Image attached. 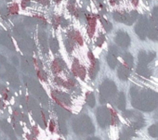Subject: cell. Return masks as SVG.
Wrapping results in <instances>:
<instances>
[{"label":"cell","instance_id":"obj_1","mask_svg":"<svg viewBox=\"0 0 158 140\" xmlns=\"http://www.w3.org/2000/svg\"><path fill=\"white\" fill-rule=\"evenodd\" d=\"M132 105L139 110H152L158 106V95L152 91L139 93L135 87L131 88Z\"/></svg>","mask_w":158,"mask_h":140},{"label":"cell","instance_id":"obj_2","mask_svg":"<svg viewBox=\"0 0 158 140\" xmlns=\"http://www.w3.org/2000/svg\"><path fill=\"white\" fill-rule=\"evenodd\" d=\"M73 130L76 133H93L94 127L92 125L91 120L88 116H82L73 121Z\"/></svg>","mask_w":158,"mask_h":140},{"label":"cell","instance_id":"obj_3","mask_svg":"<svg viewBox=\"0 0 158 140\" xmlns=\"http://www.w3.org/2000/svg\"><path fill=\"white\" fill-rule=\"evenodd\" d=\"M100 90H101V99H102L101 101L104 102L115 94L116 86L114 82L110 80H106L102 84Z\"/></svg>","mask_w":158,"mask_h":140},{"label":"cell","instance_id":"obj_4","mask_svg":"<svg viewBox=\"0 0 158 140\" xmlns=\"http://www.w3.org/2000/svg\"><path fill=\"white\" fill-rule=\"evenodd\" d=\"M97 120L102 127L107 126L112 121V115L110 113V110L106 108L99 109V110L97 111Z\"/></svg>","mask_w":158,"mask_h":140},{"label":"cell","instance_id":"obj_5","mask_svg":"<svg viewBox=\"0 0 158 140\" xmlns=\"http://www.w3.org/2000/svg\"><path fill=\"white\" fill-rule=\"evenodd\" d=\"M148 22L149 21L145 17H140L138 24L135 27V32L139 35V37L142 40L145 39V36L147 34V30H148Z\"/></svg>","mask_w":158,"mask_h":140},{"label":"cell","instance_id":"obj_6","mask_svg":"<svg viewBox=\"0 0 158 140\" xmlns=\"http://www.w3.org/2000/svg\"><path fill=\"white\" fill-rule=\"evenodd\" d=\"M115 42L117 43V45H119L122 47H127L130 44V38L129 35L122 31L117 32L116 36H115Z\"/></svg>","mask_w":158,"mask_h":140},{"label":"cell","instance_id":"obj_7","mask_svg":"<svg viewBox=\"0 0 158 140\" xmlns=\"http://www.w3.org/2000/svg\"><path fill=\"white\" fill-rule=\"evenodd\" d=\"M154 58H155V53L152 51H149V52L140 51L139 54V64L147 66V64L151 62Z\"/></svg>","mask_w":158,"mask_h":140},{"label":"cell","instance_id":"obj_8","mask_svg":"<svg viewBox=\"0 0 158 140\" xmlns=\"http://www.w3.org/2000/svg\"><path fill=\"white\" fill-rule=\"evenodd\" d=\"M0 44L9 47L10 49H14V45L12 43L11 37L7 32H1L0 33Z\"/></svg>","mask_w":158,"mask_h":140},{"label":"cell","instance_id":"obj_9","mask_svg":"<svg viewBox=\"0 0 158 140\" xmlns=\"http://www.w3.org/2000/svg\"><path fill=\"white\" fill-rule=\"evenodd\" d=\"M73 72L76 76H79L81 79H85L86 76V71H85V68L79 65L78 60L74 59L73 61Z\"/></svg>","mask_w":158,"mask_h":140},{"label":"cell","instance_id":"obj_10","mask_svg":"<svg viewBox=\"0 0 158 140\" xmlns=\"http://www.w3.org/2000/svg\"><path fill=\"white\" fill-rule=\"evenodd\" d=\"M147 34L150 39L152 40H158V33H157V28L155 23L152 21H150L148 22V30H147Z\"/></svg>","mask_w":158,"mask_h":140},{"label":"cell","instance_id":"obj_11","mask_svg":"<svg viewBox=\"0 0 158 140\" xmlns=\"http://www.w3.org/2000/svg\"><path fill=\"white\" fill-rule=\"evenodd\" d=\"M130 74V69L126 65H121L118 68V77L121 80H127Z\"/></svg>","mask_w":158,"mask_h":140},{"label":"cell","instance_id":"obj_12","mask_svg":"<svg viewBox=\"0 0 158 140\" xmlns=\"http://www.w3.org/2000/svg\"><path fill=\"white\" fill-rule=\"evenodd\" d=\"M67 35L69 36V38H71L73 41L76 42L77 44H79V45H83L84 41H83V38H82L81 34H79V32L73 31H73L68 32V33H67Z\"/></svg>","mask_w":158,"mask_h":140},{"label":"cell","instance_id":"obj_13","mask_svg":"<svg viewBox=\"0 0 158 140\" xmlns=\"http://www.w3.org/2000/svg\"><path fill=\"white\" fill-rule=\"evenodd\" d=\"M88 22H89V27H88V34L89 37H92L95 32V26H96V18L95 16H89L88 17Z\"/></svg>","mask_w":158,"mask_h":140},{"label":"cell","instance_id":"obj_14","mask_svg":"<svg viewBox=\"0 0 158 140\" xmlns=\"http://www.w3.org/2000/svg\"><path fill=\"white\" fill-rule=\"evenodd\" d=\"M99 60L98 59H92V65L89 69V76L91 79H94L99 72Z\"/></svg>","mask_w":158,"mask_h":140},{"label":"cell","instance_id":"obj_15","mask_svg":"<svg viewBox=\"0 0 158 140\" xmlns=\"http://www.w3.org/2000/svg\"><path fill=\"white\" fill-rule=\"evenodd\" d=\"M135 134L134 133V130L132 128H127L125 127L123 129V132L120 135V140H130L131 137Z\"/></svg>","mask_w":158,"mask_h":140},{"label":"cell","instance_id":"obj_16","mask_svg":"<svg viewBox=\"0 0 158 140\" xmlns=\"http://www.w3.org/2000/svg\"><path fill=\"white\" fill-rule=\"evenodd\" d=\"M38 39L40 42V45L42 46V49L44 50V52H47L48 49V39H47V35L44 32H40L38 34Z\"/></svg>","mask_w":158,"mask_h":140},{"label":"cell","instance_id":"obj_17","mask_svg":"<svg viewBox=\"0 0 158 140\" xmlns=\"http://www.w3.org/2000/svg\"><path fill=\"white\" fill-rule=\"evenodd\" d=\"M137 18H138V12L135 11V10H132L131 12L127 14V19H126L125 23L127 24V25H131V24L134 23V22L137 20Z\"/></svg>","mask_w":158,"mask_h":140},{"label":"cell","instance_id":"obj_18","mask_svg":"<svg viewBox=\"0 0 158 140\" xmlns=\"http://www.w3.org/2000/svg\"><path fill=\"white\" fill-rule=\"evenodd\" d=\"M137 73L141 76H145V77L150 76V72H149L147 66H145V65L139 64L137 67Z\"/></svg>","mask_w":158,"mask_h":140},{"label":"cell","instance_id":"obj_19","mask_svg":"<svg viewBox=\"0 0 158 140\" xmlns=\"http://www.w3.org/2000/svg\"><path fill=\"white\" fill-rule=\"evenodd\" d=\"M127 14L126 12L123 11H115L114 13V18L116 22H126V19H127Z\"/></svg>","mask_w":158,"mask_h":140},{"label":"cell","instance_id":"obj_20","mask_svg":"<svg viewBox=\"0 0 158 140\" xmlns=\"http://www.w3.org/2000/svg\"><path fill=\"white\" fill-rule=\"evenodd\" d=\"M107 62L110 66L111 69H114L116 64H117V59H116V57L111 53H109V55L107 56Z\"/></svg>","mask_w":158,"mask_h":140},{"label":"cell","instance_id":"obj_21","mask_svg":"<svg viewBox=\"0 0 158 140\" xmlns=\"http://www.w3.org/2000/svg\"><path fill=\"white\" fill-rule=\"evenodd\" d=\"M63 67H64V62L61 61V60H60V59H57L54 62V64L52 66V69L54 70V72L58 73V72H60L61 71Z\"/></svg>","mask_w":158,"mask_h":140},{"label":"cell","instance_id":"obj_22","mask_svg":"<svg viewBox=\"0 0 158 140\" xmlns=\"http://www.w3.org/2000/svg\"><path fill=\"white\" fill-rule=\"evenodd\" d=\"M124 59H125L126 65H127L129 69L133 67V62H134V60H133V57L131 56V54L126 53V54L124 55Z\"/></svg>","mask_w":158,"mask_h":140},{"label":"cell","instance_id":"obj_23","mask_svg":"<svg viewBox=\"0 0 158 140\" xmlns=\"http://www.w3.org/2000/svg\"><path fill=\"white\" fill-rule=\"evenodd\" d=\"M117 106L120 110H125V108H126V98L123 93H120V95H119Z\"/></svg>","mask_w":158,"mask_h":140},{"label":"cell","instance_id":"obj_24","mask_svg":"<svg viewBox=\"0 0 158 140\" xmlns=\"http://www.w3.org/2000/svg\"><path fill=\"white\" fill-rule=\"evenodd\" d=\"M49 46L53 53H56L59 50V43L56 38H51L49 41Z\"/></svg>","mask_w":158,"mask_h":140},{"label":"cell","instance_id":"obj_25","mask_svg":"<svg viewBox=\"0 0 158 140\" xmlns=\"http://www.w3.org/2000/svg\"><path fill=\"white\" fill-rule=\"evenodd\" d=\"M87 102H88L89 106H90V107L95 106V97H94V94L92 92L88 93V95H87Z\"/></svg>","mask_w":158,"mask_h":140},{"label":"cell","instance_id":"obj_26","mask_svg":"<svg viewBox=\"0 0 158 140\" xmlns=\"http://www.w3.org/2000/svg\"><path fill=\"white\" fill-rule=\"evenodd\" d=\"M74 41H73L71 38H68L65 40V46H66V49L68 52H72L73 49V46H74Z\"/></svg>","mask_w":158,"mask_h":140},{"label":"cell","instance_id":"obj_27","mask_svg":"<svg viewBox=\"0 0 158 140\" xmlns=\"http://www.w3.org/2000/svg\"><path fill=\"white\" fill-rule=\"evenodd\" d=\"M149 134L150 135H152V137H156L158 136V125L153 124L149 128Z\"/></svg>","mask_w":158,"mask_h":140},{"label":"cell","instance_id":"obj_28","mask_svg":"<svg viewBox=\"0 0 158 140\" xmlns=\"http://www.w3.org/2000/svg\"><path fill=\"white\" fill-rule=\"evenodd\" d=\"M152 21L155 23V25H158V7H155V8L152 10Z\"/></svg>","mask_w":158,"mask_h":140},{"label":"cell","instance_id":"obj_29","mask_svg":"<svg viewBox=\"0 0 158 140\" xmlns=\"http://www.w3.org/2000/svg\"><path fill=\"white\" fill-rule=\"evenodd\" d=\"M101 21H102V25H103V27L105 28V30L107 31V32H110L111 31V29H112V23L111 22H109L108 21H106V20H104L103 18H102L101 19Z\"/></svg>","mask_w":158,"mask_h":140},{"label":"cell","instance_id":"obj_30","mask_svg":"<svg viewBox=\"0 0 158 140\" xmlns=\"http://www.w3.org/2000/svg\"><path fill=\"white\" fill-rule=\"evenodd\" d=\"M24 22H25V24H26L27 26H34V25L36 23L35 20L33 19V18H25Z\"/></svg>","mask_w":158,"mask_h":140},{"label":"cell","instance_id":"obj_31","mask_svg":"<svg viewBox=\"0 0 158 140\" xmlns=\"http://www.w3.org/2000/svg\"><path fill=\"white\" fill-rule=\"evenodd\" d=\"M105 41V36L103 35V34H100V36L97 38V42H96V46H101L102 44H103V42Z\"/></svg>","mask_w":158,"mask_h":140},{"label":"cell","instance_id":"obj_32","mask_svg":"<svg viewBox=\"0 0 158 140\" xmlns=\"http://www.w3.org/2000/svg\"><path fill=\"white\" fill-rule=\"evenodd\" d=\"M110 53L116 57L119 54V51H118V49L115 46H110Z\"/></svg>","mask_w":158,"mask_h":140},{"label":"cell","instance_id":"obj_33","mask_svg":"<svg viewBox=\"0 0 158 140\" xmlns=\"http://www.w3.org/2000/svg\"><path fill=\"white\" fill-rule=\"evenodd\" d=\"M60 26H62V27H66L67 25H68V22L66 21V20H64L62 17L60 18Z\"/></svg>","mask_w":158,"mask_h":140},{"label":"cell","instance_id":"obj_34","mask_svg":"<svg viewBox=\"0 0 158 140\" xmlns=\"http://www.w3.org/2000/svg\"><path fill=\"white\" fill-rule=\"evenodd\" d=\"M22 6H23V8H26L27 6H30V0H23Z\"/></svg>","mask_w":158,"mask_h":140},{"label":"cell","instance_id":"obj_35","mask_svg":"<svg viewBox=\"0 0 158 140\" xmlns=\"http://www.w3.org/2000/svg\"><path fill=\"white\" fill-rule=\"evenodd\" d=\"M39 3H41L42 5H48L49 0H37Z\"/></svg>","mask_w":158,"mask_h":140},{"label":"cell","instance_id":"obj_36","mask_svg":"<svg viewBox=\"0 0 158 140\" xmlns=\"http://www.w3.org/2000/svg\"><path fill=\"white\" fill-rule=\"evenodd\" d=\"M119 1H120V0H110V3H111V5H115V4H117Z\"/></svg>","mask_w":158,"mask_h":140},{"label":"cell","instance_id":"obj_37","mask_svg":"<svg viewBox=\"0 0 158 140\" xmlns=\"http://www.w3.org/2000/svg\"><path fill=\"white\" fill-rule=\"evenodd\" d=\"M131 2H132V4H133L134 6H137L138 3H139V0H131Z\"/></svg>","mask_w":158,"mask_h":140},{"label":"cell","instance_id":"obj_38","mask_svg":"<svg viewBox=\"0 0 158 140\" xmlns=\"http://www.w3.org/2000/svg\"><path fill=\"white\" fill-rule=\"evenodd\" d=\"M89 140H100V139H98V138H89Z\"/></svg>","mask_w":158,"mask_h":140},{"label":"cell","instance_id":"obj_39","mask_svg":"<svg viewBox=\"0 0 158 140\" xmlns=\"http://www.w3.org/2000/svg\"><path fill=\"white\" fill-rule=\"evenodd\" d=\"M97 1L101 4V6H102V0H97Z\"/></svg>","mask_w":158,"mask_h":140},{"label":"cell","instance_id":"obj_40","mask_svg":"<svg viewBox=\"0 0 158 140\" xmlns=\"http://www.w3.org/2000/svg\"><path fill=\"white\" fill-rule=\"evenodd\" d=\"M60 0H55V2H57V3H58V2H60Z\"/></svg>","mask_w":158,"mask_h":140},{"label":"cell","instance_id":"obj_41","mask_svg":"<svg viewBox=\"0 0 158 140\" xmlns=\"http://www.w3.org/2000/svg\"><path fill=\"white\" fill-rule=\"evenodd\" d=\"M6 1H8V2H10V1H11V0H6Z\"/></svg>","mask_w":158,"mask_h":140},{"label":"cell","instance_id":"obj_42","mask_svg":"<svg viewBox=\"0 0 158 140\" xmlns=\"http://www.w3.org/2000/svg\"><path fill=\"white\" fill-rule=\"evenodd\" d=\"M87 1H88V0H87Z\"/></svg>","mask_w":158,"mask_h":140}]
</instances>
